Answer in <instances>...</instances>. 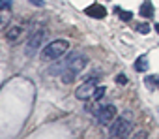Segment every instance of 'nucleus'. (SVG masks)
<instances>
[{
	"label": "nucleus",
	"instance_id": "obj_1",
	"mask_svg": "<svg viewBox=\"0 0 159 139\" xmlns=\"http://www.w3.org/2000/svg\"><path fill=\"white\" fill-rule=\"evenodd\" d=\"M86 64H88V58H86L84 55H79V53L71 55V56L66 60V72L62 74L64 83H71V81L86 68Z\"/></svg>",
	"mask_w": 159,
	"mask_h": 139
},
{
	"label": "nucleus",
	"instance_id": "obj_2",
	"mask_svg": "<svg viewBox=\"0 0 159 139\" xmlns=\"http://www.w3.org/2000/svg\"><path fill=\"white\" fill-rule=\"evenodd\" d=\"M131 113L125 111L122 117H118L112 126H111V133H109V139H125L129 133H131Z\"/></svg>",
	"mask_w": 159,
	"mask_h": 139
},
{
	"label": "nucleus",
	"instance_id": "obj_3",
	"mask_svg": "<svg viewBox=\"0 0 159 139\" xmlns=\"http://www.w3.org/2000/svg\"><path fill=\"white\" fill-rule=\"evenodd\" d=\"M67 49H69L67 40H54L41 49V58L43 60H58V58H62V55H66Z\"/></svg>",
	"mask_w": 159,
	"mask_h": 139
},
{
	"label": "nucleus",
	"instance_id": "obj_4",
	"mask_svg": "<svg viewBox=\"0 0 159 139\" xmlns=\"http://www.w3.org/2000/svg\"><path fill=\"white\" fill-rule=\"evenodd\" d=\"M96 89H98V79L96 77H92V79H86L81 87H79L77 90H75V96H77V100H83V102H86L88 98H92V94L96 92Z\"/></svg>",
	"mask_w": 159,
	"mask_h": 139
},
{
	"label": "nucleus",
	"instance_id": "obj_5",
	"mask_svg": "<svg viewBox=\"0 0 159 139\" xmlns=\"http://www.w3.org/2000/svg\"><path fill=\"white\" fill-rule=\"evenodd\" d=\"M98 122L99 124H109V122H112L114 118H116V107L112 105V103H107V105H103L101 109H98Z\"/></svg>",
	"mask_w": 159,
	"mask_h": 139
},
{
	"label": "nucleus",
	"instance_id": "obj_6",
	"mask_svg": "<svg viewBox=\"0 0 159 139\" xmlns=\"http://www.w3.org/2000/svg\"><path fill=\"white\" fill-rule=\"evenodd\" d=\"M43 36H45V30H43V28H41V30H38V32H34V34L30 36L28 43H26V53H34V51L41 45Z\"/></svg>",
	"mask_w": 159,
	"mask_h": 139
},
{
	"label": "nucleus",
	"instance_id": "obj_7",
	"mask_svg": "<svg viewBox=\"0 0 159 139\" xmlns=\"http://www.w3.org/2000/svg\"><path fill=\"white\" fill-rule=\"evenodd\" d=\"M84 12H86V15H90V17H94V19H105V17H107V10H105L101 4H92V6H88Z\"/></svg>",
	"mask_w": 159,
	"mask_h": 139
},
{
	"label": "nucleus",
	"instance_id": "obj_8",
	"mask_svg": "<svg viewBox=\"0 0 159 139\" xmlns=\"http://www.w3.org/2000/svg\"><path fill=\"white\" fill-rule=\"evenodd\" d=\"M133 68H135V72H139V74H144L146 70H148V58H146V55H140V56L135 60Z\"/></svg>",
	"mask_w": 159,
	"mask_h": 139
},
{
	"label": "nucleus",
	"instance_id": "obj_9",
	"mask_svg": "<svg viewBox=\"0 0 159 139\" xmlns=\"http://www.w3.org/2000/svg\"><path fill=\"white\" fill-rule=\"evenodd\" d=\"M21 34H23V28H21V26H11V28H8L6 38H8L10 41L17 43V41H19V38H21Z\"/></svg>",
	"mask_w": 159,
	"mask_h": 139
},
{
	"label": "nucleus",
	"instance_id": "obj_10",
	"mask_svg": "<svg viewBox=\"0 0 159 139\" xmlns=\"http://www.w3.org/2000/svg\"><path fill=\"white\" fill-rule=\"evenodd\" d=\"M140 15L146 17V19L153 17V6H152L150 0H144V2H142V6H140Z\"/></svg>",
	"mask_w": 159,
	"mask_h": 139
},
{
	"label": "nucleus",
	"instance_id": "obj_11",
	"mask_svg": "<svg viewBox=\"0 0 159 139\" xmlns=\"http://www.w3.org/2000/svg\"><path fill=\"white\" fill-rule=\"evenodd\" d=\"M114 13H118V15H120V19H122V21H125V23L133 19V13H131V12H125V10H122V8H118V6L114 8Z\"/></svg>",
	"mask_w": 159,
	"mask_h": 139
},
{
	"label": "nucleus",
	"instance_id": "obj_12",
	"mask_svg": "<svg viewBox=\"0 0 159 139\" xmlns=\"http://www.w3.org/2000/svg\"><path fill=\"white\" fill-rule=\"evenodd\" d=\"M144 85H148L150 89H157L159 87V75H146Z\"/></svg>",
	"mask_w": 159,
	"mask_h": 139
},
{
	"label": "nucleus",
	"instance_id": "obj_13",
	"mask_svg": "<svg viewBox=\"0 0 159 139\" xmlns=\"http://www.w3.org/2000/svg\"><path fill=\"white\" fill-rule=\"evenodd\" d=\"M103 96H105V87H101V85H99V87L96 89V92L92 94V100H94V102H98V100H101Z\"/></svg>",
	"mask_w": 159,
	"mask_h": 139
},
{
	"label": "nucleus",
	"instance_id": "obj_14",
	"mask_svg": "<svg viewBox=\"0 0 159 139\" xmlns=\"http://www.w3.org/2000/svg\"><path fill=\"white\" fill-rule=\"evenodd\" d=\"M137 32L139 34H148L150 32V25L148 23H139L137 25Z\"/></svg>",
	"mask_w": 159,
	"mask_h": 139
},
{
	"label": "nucleus",
	"instance_id": "obj_15",
	"mask_svg": "<svg viewBox=\"0 0 159 139\" xmlns=\"http://www.w3.org/2000/svg\"><path fill=\"white\" fill-rule=\"evenodd\" d=\"M11 6H13L11 0H0V10H2V12H10Z\"/></svg>",
	"mask_w": 159,
	"mask_h": 139
},
{
	"label": "nucleus",
	"instance_id": "obj_16",
	"mask_svg": "<svg viewBox=\"0 0 159 139\" xmlns=\"http://www.w3.org/2000/svg\"><path fill=\"white\" fill-rule=\"evenodd\" d=\"M116 83H118V85H125V83H127V77L120 74V75H116Z\"/></svg>",
	"mask_w": 159,
	"mask_h": 139
},
{
	"label": "nucleus",
	"instance_id": "obj_17",
	"mask_svg": "<svg viewBox=\"0 0 159 139\" xmlns=\"http://www.w3.org/2000/svg\"><path fill=\"white\" fill-rule=\"evenodd\" d=\"M6 25H8V19H6L4 15H0V30H4Z\"/></svg>",
	"mask_w": 159,
	"mask_h": 139
},
{
	"label": "nucleus",
	"instance_id": "obj_18",
	"mask_svg": "<svg viewBox=\"0 0 159 139\" xmlns=\"http://www.w3.org/2000/svg\"><path fill=\"white\" fill-rule=\"evenodd\" d=\"M133 139H146V132H137L133 135Z\"/></svg>",
	"mask_w": 159,
	"mask_h": 139
},
{
	"label": "nucleus",
	"instance_id": "obj_19",
	"mask_svg": "<svg viewBox=\"0 0 159 139\" xmlns=\"http://www.w3.org/2000/svg\"><path fill=\"white\" fill-rule=\"evenodd\" d=\"M30 2H32L34 6H39V8L43 6V0H30Z\"/></svg>",
	"mask_w": 159,
	"mask_h": 139
},
{
	"label": "nucleus",
	"instance_id": "obj_20",
	"mask_svg": "<svg viewBox=\"0 0 159 139\" xmlns=\"http://www.w3.org/2000/svg\"><path fill=\"white\" fill-rule=\"evenodd\" d=\"M155 30H157V34H159V25H155Z\"/></svg>",
	"mask_w": 159,
	"mask_h": 139
}]
</instances>
